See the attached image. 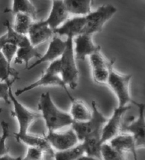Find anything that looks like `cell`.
Masks as SVG:
<instances>
[{"mask_svg": "<svg viewBox=\"0 0 145 160\" xmlns=\"http://www.w3.org/2000/svg\"><path fill=\"white\" fill-rule=\"evenodd\" d=\"M38 110L41 112V118L44 120L48 131H58L71 126L73 122L69 113L62 111L54 104L49 92L40 96Z\"/></svg>", "mask_w": 145, "mask_h": 160, "instance_id": "6da1fadb", "label": "cell"}, {"mask_svg": "<svg viewBox=\"0 0 145 160\" xmlns=\"http://www.w3.org/2000/svg\"><path fill=\"white\" fill-rule=\"evenodd\" d=\"M59 59L61 62L60 77L62 80L71 89H76L78 85L79 70L77 66L72 39L66 38V48Z\"/></svg>", "mask_w": 145, "mask_h": 160, "instance_id": "7a4b0ae2", "label": "cell"}, {"mask_svg": "<svg viewBox=\"0 0 145 160\" xmlns=\"http://www.w3.org/2000/svg\"><path fill=\"white\" fill-rule=\"evenodd\" d=\"M107 118L100 112L95 100L92 102V116L85 122H73L72 129L76 133L79 142L92 135H101L102 129Z\"/></svg>", "mask_w": 145, "mask_h": 160, "instance_id": "3957f363", "label": "cell"}, {"mask_svg": "<svg viewBox=\"0 0 145 160\" xmlns=\"http://www.w3.org/2000/svg\"><path fill=\"white\" fill-rule=\"evenodd\" d=\"M114 62L110 66L107 84L115 94L118 101V106L124 107L133 102L130 93V81L132 79L131 74H122L114 69Z\"/></svg>", "mask_w": 145, "mask_h": 160, "instance_id": "277c9868", "label": "cell"}, {"mask_svg": "<svg viewBox=\"0 0 145 160\" xmlns=\"http://www.w3.org/2000/svg\"><path fill=\"white\" fill-rule=\"evenodd\" d=\"M9 98L13 103V110L11 111L12 116L15 118L18 123V132L15 135H23L28 133V129L34 122L41 118L40 113L30 111L22 103H21L13 92L11 86L9 88Z\"/></svg>", "mask_w": 145, "mask_h": 160, "instance_id": "5b68a950", "label": "cell"}, {"mask_svg": "<svg viewBox=\"0 0 145 160\" xmlns=\"http://www.w3.org/2000/svg\"><path fill=\"white\" fill-rule=\"evenodd\" d=\"M117 13V8L113 5L106 4L95 11H91L85 16V25L82 33L93 36L100 32L104 25Z\"/></svg>", "mask_w": 145, "mask_h": 160, "instance_id": "8992f818", "label": "cell"}, {"mask_svg": "<svg viewBox=\"0 0 145 160\" xmlns=\"http://www.w3.org/2000/svg\"><path fill=\"white\" fill-rule=\"evenodd\" d=\"M132 103L137 106L139 112L137 118L132 122L122 125V131L131 134L135 141L137 148H141L145 146V116L144 103L137 102L133 100Z\"/></svg>", "mask_w": 145, "mask_h": 160, "instance_id": "52a82bcc", "label": "cell"}, {"mask_svg": "<svg viewBox=\"0 0 145 160\" xmlns=\"http://www.w3.org/2000/svg\"><path fill=\"white\" fill-rule=\"evenodd\" d=\"M131 107L129 105L120 107L118 106L114 108L113 114L110 118H107V122L104 125L101 133V140L102 144L107 143L110 140L117 136L122 132L123 125V117L125 113L129 110Z\"/></svg>", "mask_w": 145, "mask_h": 160, "instance_id": "ba28073f", "label": "cell"}, {"mask_svg": "<svg viewBox=\"0 0 145 160\" xmlns=\"http://www.w3.org/2000/svg\"><path fill=\"white\" fill-rule=\"evenodd\" d=\"M44 137L54 152L71 148L80 143L72 129L64 132L48 131V133Z\"/></svg>", "mask_w": 145, "mask_h": 160, "instance_id": "9c48e42d", "label": "cell"}, {"mask_svg": "<svg viewBox=\"0 0 145 160\" xmlns=\"http://www.w3.org/2000/svg\"><path fill=\"white\" fill-rule=\"evenodd\" d=\"M45 86H57V87L62 88L63 89L65 90V92H66V94H67L68 97L70 99V101H72L74 99V98L71 96L69 92L68 91L67 86L63 82L61 77L59 75L50 73V72H48L47 70H45V72L43 73V75H42L40 79H38L37 81H35V82L32 83V84H28V85L25 86V87L17 90L14 92V96H20L22 94H24V93H26L28 92L32 91V90L35 89L36 88L45 87Z\"/></svg>", "mask_w": 145, "mask_h": 160, "instance_id": "30bf717a", "label": "cell"}, {"mask_svg": "<svg viewBox=\"0 0 145 160\" xmlns=\"http://www.w3.org/2000/svg\"><path fill=\"white\" fill-rule=\"evenodd\" d=\"M72 41L74 42L75 44L73 50L76 60L83 61L87 56H89L96 51H100V47L94 43L92 36L91 35L82 33L75 37Z\"/></svg>", "mask_w": 145, "mask_h": 160, "instance_id": "8fae6325", "label": "cell"}, {"mask_svg": "<svg viewBox=\"0 0 145 160\" xmlns=\"http://www.w3.org/2000/svg\"><path fill=\"white\" fill-rule=\"evenodd\" d=\"M66 48V40H62L59 37H53L45 54L37 58L36 62L28 67V70L34 69L43 62H51L58 59L62 55Z\"/></svg>", "mask_w": 145, "mask_h": 160, "instance_id": "7c38bea8", "label": "cell"}, {"mask_svg": "<svg viewBox=\"0 0 145 160\" xmlns=\"http://www.w3.org/2000/svg\"><path fill=\"white\" fill-rule=\"evenodd\" d=\"M54 30L51 29L44 21L38 22H33L30 27L28 32L27 34L30 43L33 47L45 43L54 37Z\"/></svg>", "mask_w": 145, "mask_h": 160, "instance_id": "4fadbf2b", "label": "cell"}, {"mask_svg": "<svg viewBox=\"0 0 145 160\" xmlns=\"http://www.w3.org/2000/svg\"><path fill=\"white\" fill-rule=\"evenodd\" d=\"M85 25V16H78L67 19L62 25L54 30V34L64 36L66 38L73 39L82 34Z\"/></svg>", "mask_w": 145, "mask_h": 160, "instance_id": "5bb4252c", "label": "cell"}, {"mask_svg": "<svg viewBox=\"0 0 145 160\" xmlns=\"http://www.w3.org/2000/svg\"><path fill=\"white\" fill-rule=\"evenodd\" d=\"M111 147L115 149L118 152L123 153L125 155L130 153L133 155L134 160H137V147H136L135 141L131 134L128 132H120L113 137L111 140L107 142Z\"/></svg>", "mask_w": 145, "mask_h": 160, "instance_id": "9a60e30c", "label": "cell"}, {"mask_svg": "<svg viewBox=\"0 0 145 160\" xmlns=\"http://www.w3.org/2000/svg\"><path fill=\"white\" fill-rule=\"evenodd\" d=\"M68 16L69 13L66 10L62 0H53L49 16L43 21L51 29L54 30L67 20Z\"/></svg>", "mask_w": 145, "mask_h": 160, "instance_id": "2e32d148", "label": "cell"}, {"mask_svg": "<svg viewBox=\"0 0 145 160\" xmlns=\"http://www.w3.org/2000/svg\"><path fill=\"white\" fill-rule=\"evenodd\" d=\"M14 137L17 141L24 143L28 147H34L41 149L44 152L45 155H48L51 158L54 157V150L50 145L49 142L47 140L44 136L43 137L35 136L28 132L23 135H15L14 134Z\"/></svg>", "mask_w": 145, "mask_h": 160, "instance_id": "e0dca14e", "label": "cell"}, {"mask_svg": "<svg viewBox=\"0 0 145 160\" xmlns=\"http://www.w3.org/2000/svg\"><path fill=\"white\" fill-rule=\"evenodd\" d=\"M80 143L82 145L84 155L102 160L101 149L103 144L101 140V135L89 136Z\"/></svg>", "mask_w": 145, "mask_h": 160, "instance_id": "ac0fdd59", "label": "cell"}, {"mask_svg": "<svg viewBox=\"0 0 145 160\" xmlns=\"http://www.w3.org/2000/svg\"><path fill=\"white\" fill-rule=\"evenodd\" d=\"M41 56L40 53L37 51L35 47L32 45L30 42L18 47L15 55L14 62L16 64H24L25 65L26 69L28 67V63L33 58H39Z\"/></svg>", "mask_w": 145, "mask_h": 160, "instance_id": "d6986e66", "label": "cell"}, {"mask_svg": "<svg viewBox=\"0 0 145 160\" xmlns=\"http://www.w3.org/2000/svg\"><path fill=\"white\" fill-rule=\"evenodd\" d=\"M69 13L86 16L91 12V7L94 0H62Z\"/></svg>", "mask_w": 145, "mask_h": 160, "instance_id": "ffe728a7", "label": "cell"}, {"mask_svg": "<svg viewBox=\"0 0 145 160\" xmlns=\"http://www.w3.org/2000/svg\"><path fill=\"white\" fill-rule=\"evenodd\" d=\"M71 118L73 122H85L92 116V111L87 107L85 103L81 100L73 99L71 101L70 108Z\"/></svg>", "mask_w": 145, "mask_h": 160, "instance_id": "44dd1931", "label": "cell"}, {"mask_svg": "<svg viewBox=\"0 0 145 160\" xmlns=\"http://www.w3.org/2000/svg\"><path fill=\"white\" fill-rule=\"evenodd\" d=\"M18 79H19L18 73L11 67V65L7 61L0 51V81L13 83L15 80Z\"/></svg>", "mask_w": 145, "mask_h": 160, "instance_id": "7402d4cb", "label": "cell"}, {"mask_svg": "<svg viewBox=\"0 0 145 160\" xmlns=\"http://www.w3.org/2000/svg\"><path fill=\"white\" fill-rule=\"evenodd\" d=\"M34 22V19L28 13H18L15 14V21L13 23V29L19 34L27 36L30 27Z\"/></svg>", "mask_w": 145, "mask_h": 160, "instance_id": "603a6c76", "label": "cell"}, {"mask_svg": "<svg viewBox=\"0 0 145 160\" xmlns=\"http://www.w3.org/2000/svg\"><path fill=\"white\" fill-rule=\"evenodd\" d=\"M9 11L13 14L18 13H28L34 20L36 19L38 12L35 6L30 2V0H13L12 8Z\"/></svg>", "mask_w": 145, "mask_h": 160, "instance_id": "cb8c5ba5", "label": "cell"}, {"mask_svg": "<svg viewBox=\"0 0 145 160\" xmlns=\"http://www.w3.org/2000/svg\"><path fill=\"white\" fill-rule=\"evenodd\" d=\"M83 155H84V150L81 144L79 143L71 148L54 152L53 158L54 160H76Z\"/></svg>", "mask_w": 145, "mask_h": 160, "instance_id": "d4e9b609", "label": "cell"}, {"mask_svg": "<svg viewBox=\"0 0 145 160\" xmlns=\"http://www.w3.org/2000/svg\"><path fill=\"white\" fill-rule=\"evenodd\" d=\"M4 25L7 28V43H12V44L16 45L17 47H20L22 45H24L25 43H28L29 41L28 37L25 36V35L19 34L18 32H17L13 28L12 25H10L9 21H6L4 22Z\"/></svg>", "mask_w": 145, "mask_h": 160, "instance_id": "484cf974", "label": "cell"}, {"mask_svg": "<svg viewBox=\"0 0 145 160\" xmlns=\"http://www.w3.org/2000/svg\"><path fill=\"white\" fill-rule=\"evenodd\" d=\"M101 156L102 160H127L125 154L116 151L108 143L102 144Z\"/></svg>", "mask_w": 145, "mask_h": 160, "instance_id": "4316f807", "label": "cell"}, {"mask_svg": "<svg viewBox=\"0 0 145 160\" xmlns=\"http://www.w3.org/2000/svg\"><path fill=\"white\" fill-rule=\"evenodd\" d=\"M114 62V60H111V62L108 67L100 68V69H92V78L96 84H107V81L110 74V66Z\"/></svg>", "mask_w": 145, "mask_h": 160, "instance_id": "83f0119b", "label": "cell"}, {"mask_svg": "<svg viewBox=\"0 0 145 160\" xmlns=\"http://www.w3.org/2000/svg\"><path fill=\"white\" fill-rule=\"evenodd\" d=\"M88 57L92 69L108 67L111 62V61H107L105 57L101 54L100 51H96Z\"/></svg>", "mask_w": 145, "mask_h": 160, "instance_id": "f1b7e54d", "label": "cell"}, {"mask_svg": "<svg viewBox=\"0 0 145 160\" xmlns=\"http://www.w3.org/2000/svg\"><path fill=\"white\" fill-rule=\"evenodd\" d=\"M2 133L0 136V157L9 153V148L7 145V140L10 136V127L9 124L5 121H2L1 123Z\"/></svg>", "mask_w": 145, "mask_h": 160, "instance_id": "f546056e", "label": "cell"}, {"mask_svg": "<svg viewBox=\"0 0 145 160\" xmlns=\"http://www.w3.org/2000/svg\"><path fill=\"white\" fill-rule=\"evenodd\" d=\"M45 153L37 148L28 147L26 154L22 160H44Z\"/></svg>", "mask_w": 145, "mask_h": 160, "instance_id": "4dcf8cb0", "label": "cell"}, {"mask_svg": "<svg viewBox=\"0 0 145 160\" xmlns=\"http://www.w3.org/2000/svg\"><path fill=\"white\" fill-rule=\"evenodd\" d=\"M17 51H18V47L16 45L7 43L2 47V50H1V52L3 55V56L5 57L7 61L11 65L12 61L15 58Z\"/></svg>", "mask_w": 145, "mask_h": 160, "instance_id": "1f68e13d", "label": "cell"}, {"mask_svg": "<svg viewBox=\"0 0 145 160\" xmlns=\"http://www.w3.org/2000/svg\"><path fill=\"white\" fill-rule=\"evenodd\" d=\"M13 83H7L0 81V99H3L7 103H10V100L9 98V88Z\"/></svg>", "mask_w": 145, "mask_h": 160, "instance_id": "d6a6232c", "label": "cell"}, {"mask_svg": "<svg viewBox=\"0 0 145 160\" xmlns=\"http://www.w3.org/2000/svg\"><path fill=\"white\" fill-rule=\"evenodd\" d=\"M22 157H13L8 154L0 157V160H22Z\"/></svg>", "mask_w": 145, "mask_h": 160, "instance_id": "836d02e7", "label": "cell"}, {"mask_svg": "<svg viewBox=\"0 0 145 160\" xmlns=\"http://www.w3.org/2000/svg\"><path fill=\"white\" fill-rule=\"evenodd\" d=\"M7 43V35H6L5 33V34H3L2 36L0 37V51H1V50H2V47H3Z\"/></svg>", "mask_w": 145, "mask_h": 160, "instance_id": "e575fe53", "label": "cell"}, {"mask_svg": "<svg viewBox=\"0 0 145 160\" xmlns=\"http://www.w3.org/2000/svg\"><path fill=\"white\" fill-rule=\"evenodd\" d=\"M76 160H99V159H98V158H92V157L88 156V155H81V157H79L78 158H77Z\"/></svg>", "mask_w": 145, "mask_h": 160, "instance_id": "d590c367", "label": "cell"}, {"mask_svg": "<svg viewBox=\"0 0 145 160\" xmlns=\"http://www.w3.org/2000/svg\"><path fill=\"white\" fill-rule=\"evenodd\" d=\"M2 109L1 108H0V113H2Z\"/></svg>", "mask_w": 145, "mask_h": 160, "instance_id": "8d00e7d4", "label": "cell"}, {"mask_svg": "<svg viewBox=\"0 0 145 160\" xmlns=\"http://www.w3.org/2000/svg\"><path fill=\"white\" fill-rule=\"evenodd\" d=\"M52 1H53V0H52Z\"/></svg>", "mask_w": 145, "mask_h": 160, "instance_id": "74e56055", "label": "cell"}]
</instances>
